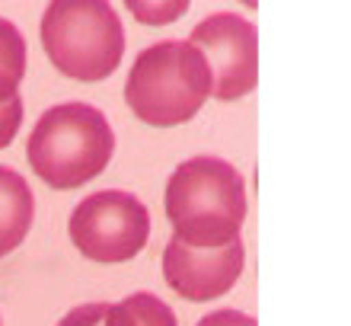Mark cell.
Returning a JSON list of instances; mask_svg holds the SVG:
<instances>
[{"label": "cell", "mask_w": 351, "mask_h": 326, "mask_svg": "<svg viewBox=\"0 0 351 326\" xmlns=\"http://www.w3.org/2000/svg\"><path fill=\"white\" fill-rule=\"evenodd\" d=\"M167 218L176 237L192 246H223L246 221V183L223 157L182 160L167 183Z\"/></svg>", "instance_id": "1"}, {"label": "cell", "mask_w": 351, "mask_h": 326, "mask_svg": "<svg viewBox=\"0 0 351 326\" xmlns=\"http://www.w3.org/2000/svg\"><path fill=\"white\" fill-rule=\"evenodd\" d=\"M36 176L51 189H77L96 179L115 154L109 119L90 103H61L42 112L26 144Z\"/></svg>", "instance_id": "2"}, {"label": "cell", "mask_w": 351, "mask_h": 326, "mask_svg": "<svg viewBox=\"0 0 351 326\" xmlns=\"http://www.w3.org/2000/svg\"><path fill=\"white\" fill-rule=\"evenodd\" d=\"M211 96V67L192 42L144 48L125 84V103L150 128H173L195 119Z\"/></svg>", "instance_id": "3"}, {"label": "cell", "mask_w": 351, "mask_h": 326, "mask_svg": "<svg viewBox=\"0 0 351 326\" xmlns=\"http://www.w3.org/2000/svg\"><path fill=\"white\" fill-rule=\"evenodd\" d=\"M42 48L71 80L96 84L125 55V26L109 0H51L42 16Z\"/></svg>", "instance_id": "4"}, {"label": "cell", "mask_w": 351, "mask_h": 326, "mask_svg": "<svg viewBox=\"0 0 351 326\" xmlns=\"http://www.w3.org/2000/svg\"><path fill=\"white\" fill-rule=\"evenodd\" d=\"M71 243L93 262H128L150 237L147 205L125 189H102L86 196L67 221Z\"/></svg>", "instance_id": "5"}, {"label": "cell", "mask_w": 351, "mask_h": 326, "mask_svg": "<svg viewBox=\"0 0 351 326\" xmlns=\"http://www.w3.org/2000/svg\"><path fill=\"white\" fill-rule=\"evenodd\" d=\"M211 67V93L221 103L243 100L259 84V36L240 13H211L189 36Z\"/></svg>", "instance_id": "6"}, {"label": "cell", "mask_w": 351, "mask_h": 326, "mask_svg": "<svg viewBox=\"0 0 351 326\" xmlns=\"http://www.w3.org/2000/svg\"><path fill=\"white\" fill-rule=\"evenodd\" d=\"M243 262L240 237L223 246H192L173 237L163 250V279L185 301H214L237 285Z\"/></svg>", "instance_id": "7"}, {"label": "cell", "mask_w": 351, "mask_h": 326, "mask_svg": "<svg viewBox=\"0 0 351 326\" xmlns=\"http://www.w3.org/2000/svg\"><path fill=\"white\" fill-rule=\"evenodd\" d=\"M36 218L32 189L16 170L0 167V259L26 240Z\"/></svg>", "instance_id": "8"}, {"label": "cell", "mask_w": 351, "mask_h": 326, "mask_svg": "<svg viewBox=\"0 0 351 326\" xmlns=\"http://www.w3.org/2000/svg\"><path fill=\"white\" fill-rule=\"evenodd\" d=\"M106 326H179V323H176V314L167 301H160L150 291H138V294H128L119 304H109Z\"/></svg>", "instance_id": "9"}, {"label": "cell", "mask_w": 351, "mask_h": 326, "mask_svg": "<svg viewBox=\"0 0 351 326\" xmlns=\"http://www.w3.org/2000/svg\"><path fill=\"white\" fill-rule=\"evenodd\" d=\"M26 74V38L10 19L0 16V103L16 96Z\"/></svg>", "instance_id": "10"}, {"label": "cell", "mask_w": 351, "mask_h": 326, "mask_svg": "<svg viewBox=\"0 0 351 326\" xmlns=\"http://www.w3.org/2000/svg\"><path fill=\"white\" fill-rule=\"evenodd\" d=\"M192 0H125L128 13L144 26H169L189 13Z\"/></svg>", "instance_id": "11"}, {"label": "cell", "mask_w": 351, "mask_h": 326, "mask_svg": "<svg viewBox=\"0 0 351 326\" xmlns=\"http://www.w3.org/2000/svg\"><path fill=\"white\" fill-rule=\"evenodd\" d=\"M19 125H23V100H19V96H10V100L0 103V150L16 138Z\"/></svg>", "instance_id": "12"}, {"label": "cell", "mask_w": 351, "mask_h": 326, "mask_svg": "<svg viewBox=\"0 0 351 326\" xmlns=\"http://www.w3.org/2000/svg\"><path fill=\"white\" fill-rule=\"evenodd\" d=\"M106 310L109 304H80L58 320V326H106Z\"/></svg>", "instance_id": "13"}, {"label": "cell", "mask_w": 351, "mask_h": 326, "mask_svg": "<svg viewBox=\"0 0 351 326\" xmlns=\"http://www.w3.org/2000/svg\"><path fill=\"white\" fill-rule=\"evenodd\" d=\"M195 326H256V317L243 314V310H214V314L202 317Z\"/></svg>", "instance_id": "14"}, {"label": "cell", "mask_w": 351, "mask_h": 326, "mask_svg": "<svg viewBox=\"0 0 351 326\" xmlns=\"http://www.w3.org/2000/svg\"><path fill=\"white\" fill-rule=\"evenodd\" d=\"M240 3H246V7H259V0H240Z\"/></svg>", "instance_id": "15"}]
</instances>
